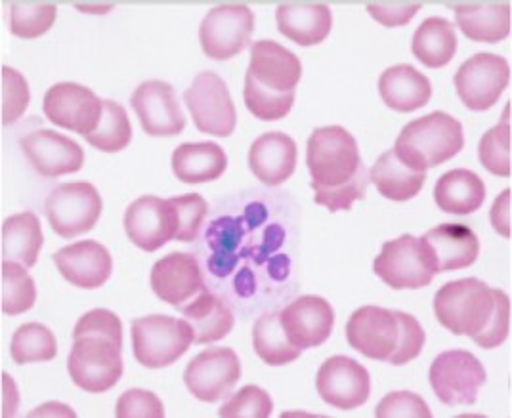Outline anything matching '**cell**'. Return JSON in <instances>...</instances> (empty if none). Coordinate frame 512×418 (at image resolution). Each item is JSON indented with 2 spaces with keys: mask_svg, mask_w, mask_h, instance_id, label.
Here are the masks:
<instances>
[{
  "mask_svg": "<svg viewBox=\"0 0 512 418\" xmlns=\"http://www.w3.org/2000/svg\"><path fill=\"white\" fill-rule=\"evenodd\" d=\"M434 314L453 335L470 336L480 348L501 346L511 331V300L476 277L449 281L434 294Z\"/></svg>",
  "mask_w": 512,
  "mask_h": 418,
  "instance_id": "cell-1",
  "label": "cell"
},
{
  "mask_svg": "<svg viewBox=\"0 0 512 418\" xmlns=\"http://www.w3.org/2000/svg\"><path fill=\"white\" fill-rule=\"evenodd\" d=\"M67 371L75 386L88 394H104L123 377V325L113 312L96 308L79 319Z\"/></svg>",
  "mask_w": 512,
  "mask_h": 418,
  "instance_id": "cell-2",
  "label": "cell"
},
{
  "mask_svg": "<svg viewBox=\"0 0 512 418\" xmlns=\"http://www.w3.org/2000/svg\"><path fill=\"white\" fill-rule=\"evenodd\" d=\"M346 340L362 356L406 365L423 352L427 335L413 315L363 306L346 323Z\"/></svg>",
  "mask_w": 512,
  "mask_h": 418,
  "instance_id": "cell-3",
  "label": "cell"
},
{
  "mask_svg": "<svg viewBox=\"0 0 512 418\" xmlns=\"http://www.w3.org/2000/svg\"><path fill=\"white\" fill-rule=\"evenodd\" d=\"M465 146L463 125L444 111L407 123L394 146L396 157L417 172L440 167Z\"/></svg>",
  "mask_w": 512,
  "mask_h": 418,
  "instance_id": "cell-4",
  "label": "cell"
},
{
  "mask_svg": "<svg viewBox=\"0 0 512 418\" xmlns=\"http://www.w3.org/2000/svg\"><path fill=\"white\" fill-rule=\"evenodd\" d=\"M306 165L314 191L342 188L365 167L356 138L342 126H321L312 132Z\"/></svg>",
  "mask_w": 512,
  "mask_h": 418,
  "instance_id": "cell-5",
  "label": "cell"
},
{
  "mask_svg": "<svg viewBox=\"0 0 512 418\" xmlns=\"http://www.w3.org/2000/svg\"><path fill=\"white\" fill-rule=\"evenodd\" d=\"M132 352L140 365L165 369L184 356L193 344L192 325L171 315H148L130 323Z\"/></svg>",
  "mask_w": 512,
  "mask_h": 418,
  "instance_id": "cell-6",
  "label": "cell"
},
{
  "mask_svg": "<svg viewBox=\"0 0 512 418\" xmlns=\"http://www.w3.org/2000/svg\"><path fill=\"white\" fill-rule=\"evenodd\" d=\"M102 210L104 201L98 189L88 182L62 184L50 191L44 203L48 224L64 239H73L94 230Z\"/></svg>",
  "mask_w": 512,
  "mask_h": 418,
  "instance_id": "cell-7",
  "label": "cell"
},
{
  "mask_svg": "<svg viewBox=\"0 0 512 418\" xmlns=\"http://www.w3.org/2000/svg\"><path fill=\"white\" fill-rule=\"evenodd\" d=\"M184 104L188 105L197 130L203 134L218 138L234 134L237 113L228 84L220 75L213 71L199 73L184 92Z\"/></svg>",
  "mask_w": 512,
  "mask_h": 418,
  "instance_id": "cell-8",
  "label": "cell"
},
{
  "mask_svg": "<svg viewBox=\"0 0 512 418\" xmlns=\"http://www.w3.org/2000/svg\"><path fill=\"white\" fill-rule=\"evenodd\" d=\"M253 31L255 14L247 4H220L201 21L199 41L209 58L224 62L247 48Z\"/></svg>",
  "mask_w": 512,
  "mask_h": 418,
  "instance_id": "cell-9",
  "label": "cell"
},
{
  "mask_svg": "<svg viewBox=\"0 0 512 418\" xmlns=\"http://www.w3.org/2000/svg\"><path fill=\"white\" fill-rule=\"evenodd\" d=\"M486 378L480 359L465 350L444 352L430 365V386L438 399L449 407L476 403Z\"/></svg>",
  "mask_w": 512,
  "mask_h": 418,
  "instance_id": "cell-10",
  "label": "cell"
},
{
  "mask_svg": "<svg viewBox=\"0 0 512 418\" xmlns=\"http://www.w3.org/2000/svg\"><path fill=\"white\" fill-rule=\"evenodd\" d=\"M373 270L396 291L423 289L432 283L436 275L430 266L425 245L409 233L384 243L383 251L375 258Z\"/></svg>",
  "mask_w": 512,
  "mask_h": 418,
  "instance_id": "cell-11",
  "label": "cell"
},
{
  "mask_svg": "<svg viewBox=\"0 0 512 418\" xmlns=\"http://www.w3.org/2000/svg\"><path fill=\"white\" fill-rule=\"evenodd\" d=\"M511 81V65L497 54H476L455 73V88L470 111H486L499 102Z\"/></svg>",
  "mask_w": 512,
  "mask_h": 418,
  "instance_id": "cell-12",
  "label": "cell"
},
{
  "mask_svg": "<svg viewBox=\"0 0 512 418\" xmlns=\"http://www.w3.org/2000/svg\"><path fill=\"white\" fill-rule=\"evenodd\" d=\"M43 109L52 125L86 136L100 123L104 100L83 84L58 83L44 94Z\"/></svg>",
  "mask_w": 512,
  "mask_h": 418,
  "instance_id": "cell-13",
  "label": "cell"
},
{
  "mask_svg": "<svg viewBox=\"0 0 512 418\" xmlns=\"http://www.w3.org/2000/svg\"><path fill=\"white\" fill-rule=\"evenodd\" d=\"M241 378V361L232 348H209L193 357L184 382L199 401L214 403L226 398Z\"/></svg>",
  "mask_w": 512,
  "mask_h": 418,
  "instance_id": "cell-14",
  "label": "cell"
},
{
  "mask_svg": "<svg viewBox=\"0 0 512 418\" xmlns=\"http://www.w3.org/2000/svg\"><path fill=\"white\" fill-rule=\"evenodd\" d=\"M320 398L341 411L362 407L371 394V378L356 359L333 356L325 359L316 378Z\"/></svg>",
  "mask_w": 512,
  "mask_h": 418,
  "instance_id": "cell-15",
  "label": "cell"
},
{
  "mask_svg": "<svg viewBox=\"0 0 512 418\" xmlns=\"http://www.w3.org/2000/svg\"><path fill=\"white\" fill-rule=\"evenodd\" d=\"M128 239L142 251L155 252L176 237V212L171 201L144 195L125 212Z\"/></svg>",
  "mask_w": 512,
  "mask_h": 418,
  "instance_id": "cell-16",
  "label": "cell"
},
{
  "mask_svg": "<svg viewBox=\"0 0 512 418\" xmlns=\"http://www.w3.org/2000/svg\"><path fill=\"white\" fill-rule=\"evenodd\" d=\"M130 105L134 107L144 132L150 136H176L188 123L174 88L165 81L140 84L130 98Z\"/></svg>",
  "mask_w": 512,
  "mask_h": 418,
  "instance_id": "cell-17",
  "label": "cell"
},
{
  "mask_svg": "<svg viewBox=\"0 0 512 418\" xmlns=\"http://www.w3.org/2000/svg\"><path fill=\"white\" fill-rule=\"evenodd\" d=\"M150 281L153 293L178 310L207 289L199 262L188 252H171L155 262Z\"/></svg>",
  "mask_w": 512,
  "mask_h": 418,
  "instance_id": "cell-18",
  "label": "cell"
},
{
  "mask_svg": "<svg viewBox=\"0 0 512 418\" xmlns=\"http://www.w3.org/2000/svg\"><path fill=\"white\" fill-rule=\"evenodd\" d=\"M279 321L289 340L300 350H308L321 346L331 336L335 312L325 298L306 294L283 308Z\"/></svg>",
  "mask_w": 512,
  "mask_h": 418,
  "instance_id": "cell-19",
  "label": "cell"
},
{
  "mask_svg": "<svg viewBox=\"0 0 512 418\" xmlns=\"http://www.w3.org/2000/svg\"><path fill=\"white\" fill-rule=\"evenodd\" d=\"M25 157L44 178H58L79 172L85 165V153L77 142L54 130L41 128L20 140Z\"/></svg>",
  "mask_w": 512,
  "mask_h": 418,
  "instance_id": "cell-20",
  "label": "cell"
},
{
  "mask_svg": "<svg viewBox=\"0 0 512 418\" xmlns=\"http://www.w3.org/2000/svg\"><path fill=\"white\" fill-rule=\"evenodd\" d=\"M245 77L268 92L289 94L299 86L302 63L278 42L258 41L251 46V63Z\"/></svg>",
  "mask_w": 512,
  "mask_h": 418,
  "instance_id": "cell-21",
  "label": "cell"
},
{
  "mask_svg": "<svg viewBox=\"0 0 512 418\" xmlns=\"http://www.w3.org/2000/svg\"><path fill=\"white\" fill-rule=\"evenodd\" d=\"M434 273L470 268L480 254L476 233L465 224H440L421 237Z\"/></svg>",
  "mask_w": 512,
  "mask_h": 418,
  "instance_id": "cell-22",
  "label": "cell"
},
{
  "mask_svg": "<svg viewBox=\"0 0 512 418\" xmlns=\"http://www.w3.org/2000/svg\"><path fill=\"white\" fill-rule=\"evenodd\" d=\"M58 272L79 289H98L113 270L111 254L98 241H79L54 254Z\"/></svg>",
  "mask_w": 512,
  "mask_h": 418,
  "instance_id": "cell-23",
  "label": "cell"
},
{
  "mask_svg": "<svg viewBox=\"0 0 512 418\" xmlns=\"http://www.w3.org/2000/svg\"><path fill=\"white\" fill-rule=\"evenodd\" d=\"M249 167L264 186L287 182L297 167V144L283 132H266L249 149Z\"/></svg>",
  "mask_w": 512,
  "mask_h": 418,
  "instance_id": "cell-24",
  "label": "cell"
},
{
  "mask_svg": "<svg viewBox=\"0 0 512 418\" xmlns=\"http://www.w3.org/2000/svg\"><path fill=\"white\" fill-rule=\"evenodd\" d=\"M279 33L299 46H316L329 37L333 12L323 2H281L276 10Z\"/></svg>",
  "mask_w": 512,
  "mask_h": 418,
  "instance_id": "cell-25",
  "label": "cell"
},
{
  "mask_svg": "<svg viewBox=\"0 0 512 418\" xmlns=\"http://www.w3.org/2000/svg\"><path fill=\"white\" fill-rule=\"evenodd\" d=\"M463 35L474 42H501L511 33L509 2H449Z\"/></svg>",
  "mask_w": 512,
  "mask_h": 418,
  "instance_id": "cell-26",
  "label": "cell"
},
{
  "mask_svg": "<svg viewBox=\"0 0 512 418\" xmlns=\"http://www.w3.org/2000/svg\"><path fill=\"white\" fill-rule=\"evenodd\" d=\"M379 92L384 104L398 113H411L430 102L432 84L427 75L413 65L400 63L384 71L379 79Z\"/></svg>",
  "mask_w": 512,
  "mask_h": 418,
  "instance_id": "cell-27",
  "label": "cell"
},
{
  "mask_svg": "<svg viewBox=\"0 0 512 418\" xmlns=\"http://www.w3.org/2000/svg\"><path fill=\"white\" fill-rule=\"evenodd\" d=\"M228 167L226 151L214 142L182 144L172 153V172L184 184L218 180Z\"/></svg>",
  "mask_w": 512,
  "mask_h": 418,
  "instance_id": "cell-28",
  "label": "cell"
},
{
  "mask_svg": "<svg viewBox=\"0 0 512 418\" xmlns=\"http://www.w3.org/2000/svg\"><path fill=\"white\" fill-rule=\"evenodd\" d=\"M434 201L440 210L457 216L476 212L486 201L484 180L467 168L446 172L434 186Z\"/></svg>",
  "mask_w": 512,
  "mask_h": 418,
  "instance_id": "cell-29",
  "label": "cell"
},
{
  "mask_svg": "<svg viewBox=\"0 0 512 418\" xmlns=\"http://www.w3.org/2000/svg\"><path fill=\"white\" fill-rule=\"evenodd\" d=\"M182 314L192 325L195 344L218 342L234 329V314L228 304L207 289L197 294L190 304H186Z\"/></svg>",
  "mask_w": 512,
  "mask_h": 418,
  "instance_id": "cell-30",
  "label": "cell"
},
{
  "mask_svg": "<svg viewBox=\"0 0 512 418\" xmlns=\"http://www.w3.org/2000/svg\"><path fill=\"white\" fill-rule=\"evenodd\" d=\"M43 241L41 220L33 212H20L2 222V260L18 262L29 270L37 264Z\"/></svg>",
  "mask_w": 512,
  "mask_h": 418,
  "instance_id": "cell-31",
  "label": "cell"
},
{
  "mask_svg": "<svg viewBox=\"0 0 512 418\" xmlns=\"http://www.w3.org/2000/svg\"><path fill=\"white\" fill-rule=\"evenodd\" d=\"M369 180L377 191L390 201H409L421 193L427 182V172H417L404 165L394 149L383 153L369 170Z\"/></svg>",
  "mask_w": 512,
  "mask_h": 418,
  "instance_id": "cell-32",
  "label": "cell"
},
{
  "mask_svg": "<svg viewBox=\"0 0 512 418\" xmlns=\"http://www.w3.org/2000/svg\"><path fill=\"white\" fill-rule=\"evenodd\" d=\"M411 50L413 56L430 69L446 67L457 52L455 25L446 18H428L417 27Z\"/></svg>",
  "mask_w": 512,
  "mask_h": 418,
  "instance_id": "cell-33",
  "label": "cell"
},
{
  "mask_svg": "<svg viewBox=\"0 0 512 418\" xmlns=\"http://www.w3.org/2000/svg\"><path fill=\"white\" fill-rule=\"evenodd\" d=\"M253 348L256 356L266 365L281 367L299 359L302 350L297 348L285 329L281 327L278 312L260 315L253 325Z\"/></svg>",
  "mask_w": 512,
  "mask_h": 418,
  "instance_id": "cell-34",
  "label": "cell"
},
{
  "mask_svg": "<svg viewBox=\"0 0 512 418\" xmlns=\"http://www.w3.org/2000/svg\"><path fill=\"white\" fill-rule=\"evenodd\" d=\"M0 279V308L4 314L22 315L35 306L37 289L33 277L27 273L25 266L18 262L2 260Z\"/></svg>",
  "mask_w": 512,
  "mask_h": 418,
  "instance_id": "cell-35",
  "label": "cell"
},
{
  "mask_svg": "<svg viewBox=\"0 0 512 418\" xmlns=\"http://www.w3.org/2000/svg\"><path fill=\"white\" fill-rule=\"evenodd\" d=\"M86 142L104 153L123 151L132 140V126L123 105L104 100L102 119L94 132L86 134Z\"/></svg>",
  "mask_w": 512,
  "mask_h": 418,
  "instance_id": "cell-36",
  "label": "cell"
},
{
  "mask_svg": "<svg viewBox=\"0 0 512 418\" xmlns=\"http://www.w3.org/2000/svg\"><path fill=\"white\" fill-rule=\"evenodd\" d=\"M10 354L18 365L52 361L58 354L56 336L43 323H25L12 336Z\"/></svg>",
  "mask_w": 512,
  "mask_h": 418,
  "instance_id": "cell-37",
  "label": "cell"
},
{
  "mask_svg": "<svg viewBox=\"0 0 512 418\" xmlns=\"http://www.w3.org/2000/svg\"><path fill=\"white\" fill-rule=\"evenodd\" d=\"M58 16L52 2H14L10 6V33L20 39H37L50 31Z\"/></svg>",
  "mask_w": 512,
  "mask_h": 418,
  "instance_id": "cell-38",
  "label": "cell"
},
{
  "mask_svg": "<svg viewBox=\"0 0 512 418\" xmlns=\"http://www.w3.org/2000/svg\"><path fill=\"white\" fill-rule=\"evenodd\" d=\"M478 157L482 167L495 176L509 178L511 176V121L509 109L505 111V119L497 126L488 130L478 146Z\"/></svg>",
  "mask_w": 512,
  "mask_h": 418,
  "instance_id": "cell-39",
  "label": "cell"
},
{
  "mask_svg": "<svg viewBox=\"0 0 512 418\" xmlns=\"http://www.w3.org/2000/svg\"><path fill=\"white\" fill-rule=\"evenodd\" d=\"M243 98L247 109L260 121H279L289 115L295 104V92L289 94H274L245 77Z\"/></svg>",
  "mask_w": 512,
  "mask_h": 418,
  "instance_id": "cell-40",
  "label": "cell"
},
{
  "mask_svg": "<svg viewBox=\"0 0 512 418\" xmlns=\"http://www.w3.org/2000/svg\"><path fill=\"white\" fill-rule=\"evenodd\" d=\"M274 411L270 394L255 384L243 386L237 394L228 399L218 415L224 418H268Z\"/></svg>",
  "mask_w": 512,
  "mask_h": 418,
  "instance_id": "cell-41",
  "label": "cell"
},
{
  "mask_svg": "<svg viewBox=\"0 0 512 418\" xmlns=\"http://www.w3.org/2000/svg\"><path fill=\"white\" fill-rule=\"evenodd\" d=\"M172 209L176 212V241L190 243L201 230L209 205L199 193H188L180 197H172Z\"/></svg>",
  "mask_w": 512,
  "mask_h": 418,
  "instance_id": "cell-42",
  "label": "cell"
},
{
  "mask_svg": "<svg viewBox=\"0 0 512 418\" xmlns=\"http://www.w3.org/2000/svg\"><path fill=\"white\" fill-rule=\"evenodd\" d=\"M29 105V86L20 71L2 65V125L10 126L22 119Z\"/></svg>",
  "mask_w": 512,
  "mask_h": 418,
  "instance_id": "cell-43",
  "label": "cell"
},
{
  "mask_svg": "<svg viewBox=\"0 0 512 418\" xmlns=\"http://www.w3.org/2000/svg\"><path fill=\"white\" fill-rule=\"evenodd\" d=\"M375 417L379 418H430L425 399L413 392H392L386 394L383 401L375 409Z\"/></svg>",
  "mask_w": 512,
  "mask_h": 418,
  "instance_id": "cell-44",
  "label": "cell"
},
{
  "mask_svg": "<svg viewBox=\"0 0 512 418\" xmlns=\"http://www.w3.org/2000/svg\"><path fill=\"white\" fill-rule=\"evenodd\" d=\"M371 180H369V170L363 167L362 172L344 188L331 189V191H316L314 201L318 205H323L331 212L337 210H350L352 205L360 199H365L367 188H369Z\"/></svg>",
  "mask_w": 512,
  "mask_h": 418,
  "instance_id": "cell-45",
  "label": "cell"
},
{
  "mask_svg": "<svg viewBox=\"0 0 512 418\" xmlns=\"http://www.w3.org/2000/svg\"><path fill=\"white\" fill-rule=\"evenodd\" d=\"M115 417L163 418L165 417V407H163L161 399L157 398L153 392L134 388V390H127L117 401Z\"/></svg>",
  "mask_w": 512,
  "mask_h": 418,
  "instance_id": "cell-46",
  "label": "cell"
},
{
  "mask_svg": "<svg viewBox=\"0 0 512 418\" xmlns=\"http://www.w3.org/2000/svg\"><path fill=\"white\" fill-rule=\"evenodd\" d=\"M421 2H369L367 12L384 27H402L417 16Z\"/></svg>",
  "mask_w": 512,
  "mask_h": 418,
  "instance_id": "cell-47",
  "label": "cell"
},
{
  "mask_svg": "<svg viewBox=\"0 0 512 418\" xmlns=\"http://www.w3.org/2000/svg\"><path fill=\"white\" fill-rule=\"evenodd\" d=\"M491 224L503 237H511V189H505L491 207Z\"/></svg>",
  "mask_w": 512,
  "mask_h": 418,
  "instance_id": "cell-48",
  "label": "cell"
}]
</instances>
